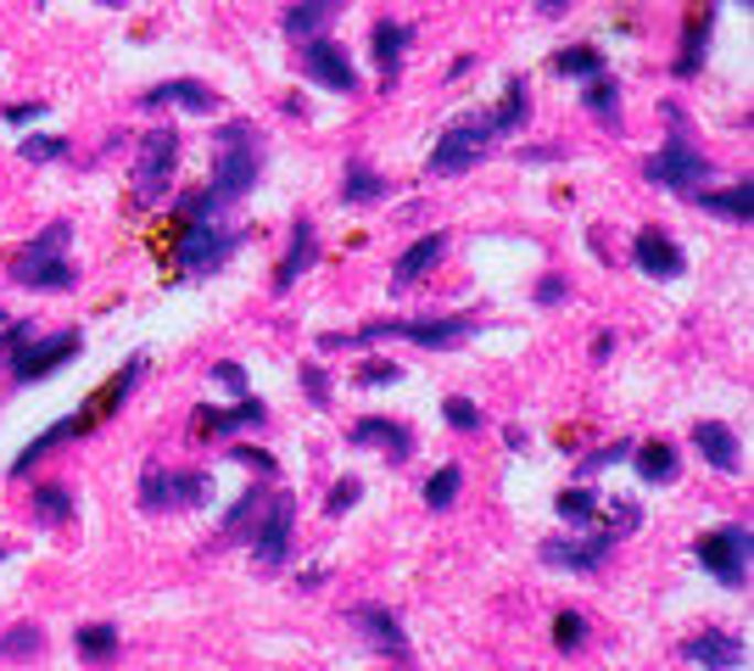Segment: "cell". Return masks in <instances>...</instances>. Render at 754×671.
<instances>
[{
	"label": "cell",
	"mask_w": 754,
	"mask_h": 671,
	"mask_svg": "<svg viewBox=\"0 0 754 671\" xmlns=\"http://www.w3.org/2000/svg\"><path fill=\"white\" fill-rule=\"evenodd\" d=\"M67 235H73V224L67 219H56L51 230H40L18 258H12V280L18 286H29V291H67L78 275H73V264L62 258L67 252Z\"/></svg>",
	"instance_id": "6da1fadb"
},
{
	"label": "cell",
	"mask_w": 754,
	"mask_h": 671,
	"mask_svg": "<svg viewBox=\"0 0 754 671\" xmlns=\"http://www.w3.org/2000/svg\"><path fill=\"white\" fill-rule=\"evenodd\" d=\"M218 162H213V185L207 191H218L224 202H240L251 185H258V174H263V162H258V129L251 124H229V129H218Z\"/></svg>",
	"instance_id": "7a4b0ae2"
},
{
	"label": "cell",
	"mask_w": 754,
	"mask_h": 671,
	"mask_svg": "<svg viewBox=\"0 0 754 671\" xmlns=\"http://www.w3.org/2000/svg\"><path fill=\"white\" fill-rule=\"evenodd\" d=\"M174 174H180V129H151L140 140V157H134V196L162 202L174 191Z\"/></svg>",
	"instance_id": "3957f363"
},
{
	"label": "cell",
	"mask_w": 754,
	"mask_h": 671,
	"mask_svg": "<svg viewBox=\"0 0 754 671\" xmlns=\"http://www.w3.org/2000/svg\"><path fill=\"white\" fill-rule=\"evenodd\" d=\"M699 560L704 571L721 582V587H748V526L732 521V526H715L699 537Z\"/></svg>",
	"instance_id": "277c9868"
},
{
	"label": "cell",
	"mask_w": 754,
	"mask_h": 671,
	"mask_svg": "<svg viewBox=\"0 0 754 671\" xmlns=\"http://www.w3.org/2000/svg\"><path fill=\"white\" fill-rule=\"evenodd\" d=\"M492 124L486 118H464V124H453L442 140H437V151H431V174H470V168L492 151Z\"/></svg>",
	"instance_id": "5b68a950"
},
{
	"label": "cell",
	"mask_w": 754,
	"mask_h": 671,
	"mask_svg": "<svg viewBox=\"0 0 754 671\" xmlns=\"http://www.w3.org/2000/svg\"><path fill=\"white\" fill-rule=\"evenodd\" d=\"M643 174L654 180V185H665V191H693V185H704L715 168H710V157H699L688 140H670L665 151H654L648 162H643Z\"/></svg>",
	"instance_id": "8992f818"
},
{
	"label": "cell",
	"mask_w": 754,
	"mask_h": 671,
	"mask_svg": "<svg viewBox=\"0 0 754 671\" xmlns=\"http://www.w3.org/2000/svg\"><path fill=\"white\" fill-rule=\"evenodd\" d=\"M73 353H78V336H73V330H56V336H45V342H34V336H29V342L12 353V381H18V386H29V381H40V375L62 370Z\"/></svg>",
	"instance_id": "52a82bcc"
},
{
	"label": "cell",
	"mask_w": 754,
	"mask_h": 671,
	"mask_svg": "<svg viewBox=\"0 0 754 671\" xmlns=\"http://www.w3.org/2000/svg\"><path fill=\"white\" fill-rule=\"evenodd\" d=\"M347 621L364 632V643H369V649H380V654H386V660H397V665H413L408 632H402V621H397L386 605H358Z\"/></svg>",
	"instance_id": "ba28073f"
},
{
	"label": "cell",
	"mask_w": 754,
	"mask_h": 671,
	"mask_svg": "<svg viewBox=\"0 0 754 671\" xmlns=\"http://www.w3.org/2000/svg\"><path fill=\"white\" fill-rule=\"evenodd\" d=\"M302 73L319 84V90H335V96H353V90H358V73H353L347 51L335 45V40H313V45L302 51Z\"/></svg>",
	"instance_id": "9c48e42d"
},
{
	"label": "cell",
	"mask_w": 754,
	"mask_h": 671,
	"mask_svg": "<svg viewBox=\"0 0 754 671\" xmlns=\"http://www.w3.org/2000/svg\"><path fill=\"white\" fill-rule=\"evenodd\" d=\"M291 526H297V503L280 492L274 503H269V515H263V526H258V537H251V548H258V560L263 565H286L291 560Z\"/></svg>",
	"instance_id": "30bf717a"
},
{
	"label": "cell",
	"mask_w": 754,
	"mask_h": 671,
	"mask_svg": "<svg viewBox=\"0 0 754 671\" xmlns=\"http://www.w3.org/2000/svg\"><path fill=\"white\" fill-rule=\"evenodd\" d=\"M347 443L353 448H380L391 465H408V454H413V432L397 426V419H380V414H364L358 426L347 432Z\"/></svg>",
	"instance_id": "8fae6325"
},
{
	"label": "cell",
	"mask_w": 754,
	"mask_h": 671,
	"mask_svg": "<svg viewBox=\"0 0 754 671\" xmlns=\"http://www.w3.org/2000/svg\"><path fill=\"white\" fill-rule=\"evenodd\" d=\"M632 264H637L643 275H654V280H677V275L688 269V258L677 252V241H670L665 230H637V241H632Z\"/></svg>",
	"instance_id": "7c38bea8"
},
{
	"label": "cell",
	"mask_w": 754,
	"mask_h": 671,
	"mask_svg": "<svg viewBox=\"0 0 754 671\" xmlns=\"http://www.w3.org/2000/svg\"><path fill=\"white\" fill-rule=\"evenodd\" d=\"M140 375H146V359H129V364H123V370L112 375V386H107L101 397H90V403H84V408L73 414V426H78V437H84V432H96V426H101L107 414H118V408H123V397L134 392V381H140Z\"/></svg>",
	"instance_id": "4fadbf2b"
},
{
	"label": "cell",
	"mask_w": 754,
	"mask_h": 671,
	"mask_svg": "<svg viewBox=\"0 0 754 671\" xmlns=\"http://www.w3.org/2000/svg\"><path fill=\"white\" fill-rule=\"evenodd\" d=\"M442 258H448V235H442V230H437V235H419V241L402 252V258L391 264V286H397V291H408L413 280H426Z\"/></svg>",
	"instance_id": "5bb4252c"
},
{
	"label": "cell",
	"mask_w": 754,
	"mask_h": 671,
	"mask_svg": "<svg viewBox=\"0 0 754 671\" xmlns=\"http://www.w3.org/2000/svg\"><path fill=\"white\" fill-rule=\"evenodd\" d=\"M140 107H146V113H157V107L218 113V96L207 90V84H196V78H168V84H157V90H146V96H140Z\"/></svg>",
	"instance_id": "9a60e30c"
},
{
	"label": "cell",
	"mask_w": 754,
	"mask_h": 671,
	"mask_svg": "<svg viewBox=\"0 0 754 671\" xmlns=\"http://www.w3.org/2000/svg\"><path fill=\"white\" fill-rule=\"evenodd\" d=\"M263 403L258 397H235V408H196V437H229L240 426H263Z\"/></svg>",
	"instance_id": "2e32d148"
},
{
	"label": "cell",
	"mask_w": 754,
	"mask_h": 671,
	"mask_svg": "<svg viewBox=\"0 0 754 671\" xmlns=\"http://www.w3.org/2000/svg\"><path fill=\"white\" fill-rule=\"evenodd\" d=\"M604 554H610V537H604V532L586 537V543H570V537H548V543H542V560H548V565H564V571H599Z\"/></svg>",
	"instance_id": "e0dca14e"
},
{
	"label": "cell",
	"mask_w": 754,
	"mask_h": 671,
	"mask_svg": "<svg viewBox=\"0 0 754 671\" xmlns=\"http://www.w3.org/2000/svg\"><path fill=\"white\" fill-rule=\"evenodd\" d=\"M313 258H319V246H313V224L297 219V224H291V246H286V264H280V275H274V297L291 291V286L313 269Z\"/></svg>",
	"instance_id": "ac0fdd59"
},
{
	"label": "cell",
	"mask_w": 754,
	"mask_h": 671,
	"mask_svg": "<svg viewBox=\"0 0 754 671\" xmlns=\"http://www.w3.org/2000/svg\"><path fill=\"white\" fill-rule=\"evenodd\" d=\"M710 18H715V7L704 0V7H693V18H688V34H682V51H677V78H693L699 67H704V51H710Z\"/></svg>",
	"instance_id": "d6986e66"
},
{
	"label": "cell",
	"mask_w": 754,
	"mask_h": 671,
	"mask_svg": "<svg viewBox=\"0 0 754 671\" xmlns=\"http://www.w3.org/2000/svg\"><path fill=\"white\" fill-rule=\"evenodd\" d=\"M408 40H413V29H408V23H397V18H386V23H375V29H369V51H375V62L386 67V84L397 78V62H402Z\"/></svg>",
	"instance_id": "ffe728a7"
},
{
	"label": "cell",
	"mask_w": 754,
	"mask_h": 671,
	"mask_svg": "<svg viewBox=\"0 0 754 671\" xmlns=\"http://www.w3.org/2000/svg\"><path fill=\"white\" fill-rule=\"evenodd\" d=\"M693 443H699V454H704L721 476H737V443H732V432H726V426L704 419V426H693Z\"/></svg>",
	"instance_id": "44dd1931"
},
{
	"label": "cell",
	"mask_w": 754,
	"mask_h": 671,
	"mask_svg": "<svg viewBox=\"0 0 754 671\" xmlns=\"http://www.w3.org/2000/svg\"><path fill=\"white\" fill-rule=\"evenodd\" d=\"M632 459H637V476H643V481H654V487L677 481V470H682V454L670 448V443H659V437H654V443H643Z\"/></svg>",
	"instance_id": "7402d4cb"
},
{
	"label": "cell",
	"mask_w": 754,
	"mask_h": 671,
	"mask_svg": "<svg viewBox=\"0 0 754 671\" xmlns=\"http://www.w3.org/2000/svg\"><path fill=\"white\" fill-rule=\"evenodd\" d=\"M682 660H688V665H743V649H737V638L704 632V638L682 643Z\"/></svg>",
	"instance_id": "603a6c76"
},
{
	"label": "cell",
	"mask_w": 754,
	"mask_h": 671,
	"mask_svg": "<svg viewBox=\"0 0 754 671\" xmlns=\"http://www.w3.org/2000/svg\"><path fill=\"white\" fill-rule=\"evenodd\" d=\"M526 118H531L526 78H509V90H503V107L486 113V124H492V135H515V129H526Z\"/></svg>",
	"instance_id": "cb8c5ba5"
},
{
	"label": "cell",
	"mask_w": 754,
	"mask_h": 671,
	"mask_svg": "<svg viewBox=\"0 0 754 671\" xmlns=\"http://www.w3.org/2000/svg\"><path fill=\"white\" fill-rule=\"evenodd\" d=\"M162 487H168V510H174V503H207L213 498L207 470H162Z\"/></svg>",
	"instance_id": "d4e9b609"
},
{
	"label": "cell",
	"mask_w": 754,
	"mask_h": 671,
	"mask_svg": "<svg viewBox=\"0 0 754 671\" xmlns=\"http://www.w3.org/2000/svg\"><path fill=\"white\" fill-rule=\"evenodd\" d=\"M73 437H78V426H73V414H67V419H56V426H51L45 437H34V443H29V448L18 454L12 476H29V470H34V465H40L45 454H56V448H62V443H73Z\"/></svg>",
	"instance_id": "484cf974"
},
{
	"label": "cell",
	"mask_w": 754,
	"mask_h": 671,
	"mask_svg": "<svg viewBox=\"0 0 754 671\" xmlns=\"http://www.w3.org/2000/svg\"><path fill=\"white\" fill-rule=\"evenodd\" d=\"M548 67H553L559 78H593V73H604V51L581 40V45H564Z\"/></svg>",
	"instance_id": "4316f807"
},
{
	"label": "cell",
	"mask_w": 754,
	"mask_h": 671,
	"mask_svg": "<svg viewBox=\"0 0 754 671\" xmlns=\"http://www.w3.org/2000/svg\"><path fill=\"white\" fill-rule=\"evenodd\" d=\"M375 196H386V180L375 174V168H364L358 157L347 162V174H342V202L347 207H364V202H375Z\"/></svg>",
	"instance_id": "83f0119b"
},
{
	"label": "cell",
	"mask_w": 754,
	"mask_h": 671,
	"mask_svg": "<svg viewBox=\"0 0 754 671\" xmlns=\"http://www.w3.org/2000/svg\"><path fill=\"white\" fill-rule=\"evenodd\" d=\"M553 510L564 515V526H599V492L593 487H564Z\"/></svg>",
	"instance_id": "f1b7e54d"
},
{
	"label": "cell",
	"mask_w": 754,
	"mask_h": 671,
	"mask_svg": "<svg viewBox=\"0 0 754 671\" xmlns=\"http://www.w3.org/2000/svg\"><path fill=\"white\" fill-rule=\"evenodd\" d=\"M347 0H302V7H291L286 12V34H297V40H308L319 23H330L335 12H342Z\"/></svg>",
	"instance_id": "f546056e"
},
{
	"label": "cell",
	"mask_w": 754,
	"mask_h": 671,
	"mask_svg": "<svg viewBox=\"0 0 754 671\" xmlns=\"http://www.w3.org/2000/svg\"><path fill=\"white\" fill-rule=\"evenodd\" d=\"M581 107H586V113H599V124H610V129H615V107H621V84H615L610 73H593V78H586V96H581Z\"/></svg>",
	"instance_id": "4dcf8cb0"
},
{
	"label": "cell",
	"mask_w": 754,
	"mask_h": 671,
	"mask_svg": "<svg viewBox=\"0 0 754 671\" xmlns=\"http://www.w3.org/2000/svg\"><path fill=\"white\" fill-rule=\"evenodd\" d=\"M73 643H78V660H90V665H96V660H101V665L118 660V627H107V621H101V627H78Z\"/></svg>",
	"instance_id": "1f68e13d"
},
{
	"label": "cell",
	"mask_w": 754,
	"mask_h": 671,
	"mask_svg": "<svg viewBox=\"0 0 754 671\" xmlns=\"http://www.w3.org/2000/svg\"><path fill=\"white\" fill-rule=\"evenodd\" d=\"M699 202H704V213H721V219H737V224H748V219H754V191H748V185L710 191V196H699Z\"/></svg>",
	"instance_id": "d6a6232c"
},
{
	"label": "cell",
	"mask_w": 754,
	"mask_h": 671,
	"mask_svg": "<svg viewBox=\"0 0 754 671\" xmlns=\"http://www.w3.org/2000/svg\"><path fill=\"white\" fill-rule=\"evenodd\" d=\"M459 487H464V470H459V465H442V470L426 481V510L448 515V510H453V498H459Z\"/></svg>",
	"instance_id": "836d02e7"
},
{
	"label": "cell",
	"mask_w": 754,
	"mask_h": 671,
	"mask_svg": "<svg viewBox=\"0 0 754 671\" xmlns=\"http://www.w3.org/2000/svg\"><path fill=\"white\" fill-rule=\"evenodd\" d=\"M40 638H45V632H40L34 621L0 632V660H34V654H40Z\"/></svg>",
	"instance_id": "e575fe53"
},
{
	"label": "cell",
	"mask_w": 754,
	"mask_h": 671,
	"mask_svg": "<svg viewBox=\"0 0 754 671\" xmlns=\"http://www.w3.org/2000/svg\"><path fill=\"white\" fill-rule=\"evenodd\" d=\"M34 510H40L45 526H62V521L73 515V498H67V487H40V492H34Z\"/></svg>",
	"instance_id": "d590c367"
},
{
	"label": "cell",
	"mask_w": 754,
	"mask_h": 671,
	"mask_svg": "<svg viewBox=\"0 0 754 671\" xmlns=\"http://www.w3.org/2000/svg\"><path fill=\"white\" fill-rule=\"evenodd\" d=\"M581 643H586V616H581V610H564V616L553 621V649H559V654H575Z\"/></svg>",
	"instance_id": "8d00e7d4"
},
{
	"label": "cell",
	"mask_w": 754,
	"mask_h": 671,
	"mask_svg": "<svg viewBox=\"0 0 754 671\" xmlns=\"http://www.w3.org/2000/svg\"><path fill=\"white\" fill-rule=\"evenodd\" d=\"M263 503H269V492H263V487H246V492H240V503H235V515H224V532H229V537H246L251 510H263Z\"/></svg>",
	"instance_id": "74e56055"
},
{
	"label": "cell",
	"mask_w": 754,
	"mask_h": 671,
	"mask_svg": "<svg viewBox=\"0 0 754 671\" xmlns=\"http://www.w3.org/2000/svg\"><path fill=\"white\" fill-rule=\"evenodd\" d=\"M643 526V503H632V498H621V503H610V526H604V537L615 543V537H626V532H637Z\"/></svg>",
	"instance_id": "f35d334b"
},
{
	"label": "cell",
	"mask_w": 754,
	"mask_h": 671,
	"mask_svg": "<svg viewBox=\"0 0 754 671\" xmlns=\"http://www.w3.org/2000/svg\"><path fill=\"white\" fill-rule=\"evenodd\" d=\"M442 419H448L453 432H481V408H475L470 397H448V403H442Z\"/></svg>",
	"instance_id": "ab89813d"
},
{
	"label": "cell",
	"mask_w": 754,
	"mask_h": 671,
	"mask_svg": "<svg viewBox=\"0 0 754 671\" xmlns=\"http://www.w3.org/2000/svg\"><path fill=\"white\" fill-rule=\"evenodd\" d=\"M621 459H632V443H610V448H599V454H586V459L575 465V476L586 481L593 470H610V465H621Z\"/></svg>",
	"instance_id": "60d3db41"
},
{
	"label": "cell",
	"mask_w": 754,
	"mask_h": 671,
	"mask_svg": "<svg viewBox=\"0 0 754 671\" xmlns=\"http://www.w3.org/2000/svg\"><path fill=\"white\" fill-rule=\"evenodd\" d=\"M358 498H364V481H358V476H342V481L330 487V503H324V510H330V515H347Z\"/></svg>",
	"instance_id": "b9f144b4"
},
{
	"label": "cell",
	"mask_w": 754,
	"mask_h": 671,
	"mask_svg": "<svg viewBox=\"0 0 754 671\" xmlns=\"http://www.w3.org/2000/svg\"><path fill=\"white\" fill-rule=\"evenodd\" d=\"M140 510H168V487H162V470L151 465V470H140Z\"/></svg>",
	"instance_id": "7bdbcfd3"
},
{
	"label": "cell",
	"mask_w": 754,
	"mask_h": 671,
	"mask_svg": "<svg viewBox=\"0 0 754 671\" xmlns=\"http://www.w3.org/2000/svg\"><path fill=\"white\" fill-rule=\"evenodd\" d=\"M23 157H29V162H56V157H67V140H62V135H29V140H23Z\"/></svg>",
	"instance_id": "ee69618b"
},
{
	"label": "cell",
	"mask_w": 754,
	"mask_h": 671,
	"mask_svg": "<svg viewBox=\"0 0 754 671\" xmlns=\"http://www.w3.org/2000/svg\"><path fill=\"white\" fill-rule=\"evenodd\" d=\"M391 381H402L397 364H386V359H364L358 364V386H391Z\"/></svg>",
	"instance_id": "f6af8a7d"
},
{
	"label": "cell",
	"mask_w": 754,
	"mask_h": 671,
	"mask_svg": "<svg viewBox=\"0 0 754 671\" xmlns=\"http://www.w3.org/2000/svg\"><path fill=\"white\" fill-rule=\"evenodd\" d=\"M213 381H218L229 397H251V392H246V370H240V364H213Z\"/></svg>",
	"instance_id": "bcb514c9"
},
{
	"label": "cell",
	"mask_w": 754,
	"mask_h": 671,
	"mask_svg": "<svg viewBox=\"0 0 754 671\" xmlns=\"http://www.w3.org/2000/svg\"><path fill=\"white\" fill-rule=\"evenodd\" d=\"M302 392H308V397L324 408V403H330V375H324L319 364H302Z\"/></svg>",
	"instance_id": "7dc6e473"
},
{
	"label": "cell",
	"mask_w": 754,
	"mask_h": 671,
	"mask_svg": "<svg viewBox=\"0 0 754 671\" xmlns=\"http://www.w3.org/2000/svg\"><path fill=\"white\" fill-rule=\"evenodd\" d=\"M229 459H235V465H251L258 476H269V470H274V459H269V454H258V448H229Z\"/></svg>",
	"instance_id": "c3c4849f"
},
{
	"label": "cell",
	"mask_w": 754,
	"mask_h": 671,
	"mask_svg": "<svg viewBox=\"0 0 754 671\" xmlns=\"http://www.w3.org/2000/svg\"><path fill=\"white\" fill-rule=\"evenodd\" d=\"M564 297H570V286H564V280H559V275H548V280H542V286H537V302H548V308H559V302H564Z\"/></svg>",
	"instance_id": "681fc988"
},
{
	"label": "cell",
	"mask_w": 754,
	"mask_h": 671,
	"mask_svg": "<svg viewBox=\"0 0 754 671\" xmlns=\"http://www.w3.org/2000/svg\"><path fill=\"white\" fill-rule=\"evenodd\" d=\"M45 107L40 102H18V107H7V113H0V118H7V124H34Z\"/></svg>",
	"instance_id": "f907efd6"
},
{
	"label": "cell",
	"mask_w": 754,
	"mask_h": 671,
	"mask_svg": "<svg viewBox=\"0 0 754 671\" xmlns=\"http://www.w3.org/2000/svg\"><path fill=\"white\" fill-rule=\"evenodd\" d=\"M0 330H7V336H0V348H7V353H18V348L29 342V336H34L29 324H0Z\"/></svg>",
	"instance_id": "816d5d0a"
},
{
	"label": "cell",
	"mask_w": 754,
	"mask_h": 671,
	"mask_svg": "<svg viewBox=\"0 0 754 671\" xmlns=\"http://www.w3.org/2000/svg\"><path fill=\"white\" fill-rule=\"evenodd\" d=\"M610 353H615V330H604V336H599V342H593V359H599V364H604Z\"/></svg>",
	"instance_id": "f5cc1de1"
},
{
	"label": "cell",
	"mask_w": 754,
	"mask_h": 671,
	"mask_svg": "<svg viewBox=\"0 0 754 671\" xmlns=\"http://www.w3.org/2000/svg\"><path fill=\"white\" fill-rule=\"evenodd\" d=\"M559 7H570V0H537V12H559Z\"/></svg>",
	"instance_id": "db71d44e"
},
{
	"label": "cell",
	"mask_w": 754,
	"mask_h": 671,
	"mask_svg": "<svg viewBox=\"0 0 754 671\" xmlns=\"http://www.w3.org/2000/svg\"><path fill=\"white\" fill-rule=\"evenodd\" d=\"M0 324H7V313H0Z\"/></svg>",
	"instance_id": "11a10c76"
},
{
	"label": "cell",
	"mask_w": 754,
	"mask_h": 671,
	"mask_svg": "<svg viewBox=\"0 0 754 671\" xmlns=\"http://www.w3.org/2000/svg\"><path fill=\"white\" fill-rule=\"evenodd\" d=\"M0 560H7V554H0Z\"/></svg>",
	"instance_id": "9f6ffc18"
}]
</instances>
